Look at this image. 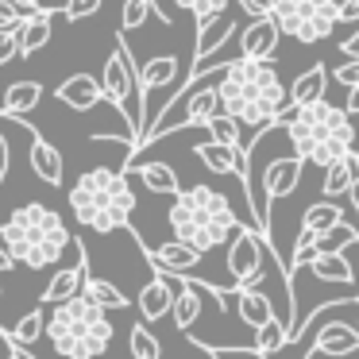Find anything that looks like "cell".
I'll list each match as a JSON object with an SVG mask.
<instances>
[{
    "label": "cell",
    "instance_id": "1f68e13d",
    "mask_svg": "<svg viewBox=\"0 0 359 359\" xmlns=\"http://www.w3.org/2000/svg\"><path fill=\"white\" fill-rule=\"evenodd\" d=\"M286 344H290V328L282 325L278 317H274L271 325H263V328L255 332V351H259L263 359H266V355H274L278 348H286Z\"/></svg>",
    "mask_w": 359,
    "mask_h": 359
},
{
    "label": "cell",
    "instance_id": "277c9868",
    "mask_svg": "<svg viewBox=\"0 0 359 359\" xmlns=\"http://www.w3.org/2000/svg\"><path fill=\"white\" fill-rule=\"evenodd\" d=\"M0 236L8 243V251L16 255V263H24L27 271H43V266H55L66 251L78 243V236L66 228V220L58 217L50 205H20L4 224Z\"/></svg>",
    "mask_w": 359,
    "mask_h": 359
},
{
    "label": "cell",
    "instance_id": "6da1fadb",
    "mask_svg": "<svg viewBox=\"0 0 359 359\" xmlns=\"http://www.w3.org/2000/svg\"><path fill=\"white\" fill-rule=\"evenodd\" d=\"M217 89L224 112L232 120H240V128H251V132H271L274 124H282V116L290 109V93L271 62L236 58V62L224 66Z\"/></svg>",
    "mask_w": 359,
    "mask_h": 359
},
{
    "label": "cell",
    "instance_id": "5bb4252c",
    "mask_svg": "<svg viewBox=\"0 0 359 359\" xmlns=\"http://www.w3.org/2000/svg\"><path fill=\"white\" fill-rule=\"evenodd\" d=\"M302 158L297 155H282V158H274L271 166L263 170V201H266V209H271L278 197H290L297 189V182H302Z\"/></svg>",
    "mask_w": 359,
    "mask_h": 359
},
{
    "label": "cell",
    "instance_id": "ee69618b",
    "mask_svg": "<svg viewBox=\"0 0 359 359\" xmlns=\"http://www.w3.org/2000/svg\"><path fill=\"white\" fill-rule=\"evenodd\" d=\"M12 4H16L24 16H43V12H47L43 8V0H12Z\"/></svg>",
    "mask_w": 359,
    "mask_h": 359
},
{
    "label": "cell",
    "instance_id": "83f0119b",
    "mask_svg": "<svg viewBox=\"0 0 359 359\" xmlns=\"http://www.w3.org/2000/svg\"><path fill=\"white\" fill-rule=\"evenodd\" d=\"M359 182V158H340V163H332L325 170V182H320V194L325 197H344L351 194V186Z\"/></svg>",
    "mask_w": 359,
    "mask_h": 359
},
{
    "label": "cell",
    "instance_id": "c3c4849f",
    "mask_svg": "<svg viewBox=\"0 0 359 359\" xmlns=\"http://www.w3.org/2000/svg\"><path fill=\"white\" fill-rule=\"evenodd\" d=\"M8 359H32V355H27V351H24V348H16V344H12V351H8Z\"/></svg>",
    "mask_w": 359,
    "mask_h": 359
},
{
    "label": "cell",
    "instance_id": "816d5d0a",
    "mask_svg": "<svg viewBox=\"0 0 359 359\" xmlns=\"http://www.w3.org/2000/svg\"><path fill=\"white\" fill-rule=\"evenodd\" d=\"M355 305H359V302H355ZM355 328H359V320H355Z\"/></svg>",
    "mask_w": 359,
    "mask_h": 359
},
{
    "label": "cell",
    "instance_id": "4dcf8cb0",
    "mask_svg": "<svg viewBox=\"0 0 359 359\" xmlns=\"http://www.w3.org/2000/svg\"><path fill=\"white\" fill-rule=\"evenodd\" d=\"M86 297L89 302H97L104 313H112V309H128V294H120L112 282H104V278H89L86 282Z\"/></svg>",
    "mask_w": 359,
    "mask_h": 359
},
{
    "label": "cell",
    "instance_id": "7c38bea8",
    "mask_svg": "<svg viewBox=\"0 0 359 359\" xmlns=\"http://www.w3.org/2000/svg\"><path fill=\"white\" fill-rule=\"evenodd\" d=\"M178 74H182V66H178V58L174 55H158V58H151V62H143L140 66V89H143V101L147 97H155V93H163V97H170V104L178 101Z\"/></svg>",
    "mask_w": 359,
    "mask_h": 359
},
{
    "label": "cell",
    "instance_id": "9c48e42d",
    "mask_svg": "<svg viewBox=\"0 0 359 359\" xmlns=\"http://www.w3.org/2000/svg\"><path fill=\"white\" fill-rule=\"evenodd\" d=\"M266 259H274L271 243L255 228H240L232 243H228V271L236 278V290H259L266 278Z\"/></svg>",
    "mask_w": 359,
    "mask_h": 359
},
{
    "label": "cell",
    "instance_id": "7dc6e473",
    "mask_svg": "<svg viewBox=\"0 0 359 359\" xmlns=\"http://www.w3.org/2000/svg\"><path fill=\"white\" fill-rule=\"evenodd\" d=\"M351 212H355V217H359V182H355V186H351Z\"/></svg>",
    "mask_w": 359,
    "mask_h": 359
},
{
    "label": "cell",
    "instance_id": "30bf717a",
    "mask_svg": "<svg viewBox=\"0 0 359 359\" xmlns=\"http://www.w3.org/2000/svg\"><path fill=\"white\" fill-rule=\"evenodd\" d=\"M86 282H89V263H86V243L78 240V263L66 266V271H58L55 278L47 282V290L39 294L43 305H66L74 302V297L86 294Z\"/></svg>",
    "mask_w": 359,
    "mask_h": 359
},
{
    "label": "cell",
    "instance_id": "2e32d148",
    "mask_svg": "<svg viewBox=\"0 0 359 359\" xmlns=\"http://www.w3.org/2000/svg\"><path fill=\"white\" fill-rule=\"evenodd\" d=\"M55 97L74 112H89V109H97V104L104 101V86H101V78H93V74H70V78L55 89Z\"/></svg>",
    "mask_w": 359,
    "mask_h": 359
},
{
    "label": "cell",
    "instance_id": "bcb514c9",
    "mask_svg": "<svg viewBox=\"0 0 359 359\" xmlns=\"http://www.w3.org/2000/svg\"><path fill=\"white\" fill-rule=\"evenodd\" d=\"M344 112H348V116H359V86L348 93V101H344Z\"/></svg>",
    "mask_w": 359,
    "mask_h": 359
},
{
    "label": "cell",
    "instance_id": "d6a6232c",
    "mask_svg": "<svg viewBox=\"0 0 359 359\" xmlns=\"http://www.w3.org/2000/svg\"><path fill=\"white\" fill-rule=\"evenodd\" d=\"M151 12L163 16L155 0H124V8H120V32H140V27L147 24Z\"/></svg>",
    "mask_w": 359,
    "mask_h": 359
},
{
    "label": "cell",
    "instance_id": "b9f144b4",
    "mask_svg": "<svg viewBox=\"0 0 359 359\" xmlns=\"http://www.w3.org/2000/svg\"><path fill=\"white\" fill-rule=\"evenodd\" d=\"M336 20H340V24H355V20H359V0H340Z\"/></svg>",
    "mask_w": 359,
    "mask_h": 359
},
{
    "label": "cell",
    "instance_id": "836d02e7",
    "mask_svg": "<svg viewBox=\"0 0 359 359\" xmlns=\"http://www.w3.org/2000/svg\"><path fill=\"white\" fill-rule=\"evenodd\" d=\"M205 132L212 135V143H224V147H232V151H243L240 120H232L228 112H224V116H217V120H209V124H205Z\"/></svg>",
    "mask_w": 359,
    "mask_h": 359
},
{
    "label": "cell",
    "instance_id": "52a82bcc",
    "mask_svg": "<svg viewBox=\"0 0 359 359\" xmlns=\"http://www.w3.org/2000/svg\"><path fill=\"white\" fill-rule=\"evenodd\" d=\"M104 78H101V86H104V101H112L120 109V116L128 120V128H132V140H135V147H140V140H143V89H140V66H135V55H132V47H128L124 39H116V47H112V55L104 58ZM135 147H132V155H135Z\"/></svg>",
    "mask_w": 359,
    "mask_h": 359
},
{
    "label": "cell",
    "instance_id": "f1b7e54d",
    "mask_svg": "<svg viewBox=\"0 0 359 359\" xmlns=\"http://www.w3.org/2000/svg\"><path fill=\"white\" fill-rule=\"evenodd\" d=\"M140 182L158 197H178L182 194V182H178V174H174L170 163H143L140 166Z\"/></svg>",
    "mask_w": 359,
    "mask_h": 359
},
{
    "label": "cell",
    "instance_id": "74e56055",
    "mask_svg": "<svg viewBox=\"0 0 359 359\" xmlns=\"http://www.w3.org/2000/svg\"><path fill=\"white\" fill-rule=\"evenodd\" d=\"M101 4L104 0H66V20H89V16H97L101 12Z\"/></svg>",
    "mask_w": 359,
    "mask_h": 359
},
{
    "label": "cell",
    "instance_id": "8d00e7d4",
    "mask_svg": "<svg viewBox=\"0 0 359 359\" xmlns=\"http://www.w3.org/2000/svg\"><path fill=\"white\" fill-rule=\"evenodd\" d=\"M27 20H32V16H24L12 0H0V32H20Z\"/></svg>",
    "mask_w": 359,
    "mask_h": 359
},
{
    "label": "cell",
    "instance_id": "603a6c76",
    "mask_svg": "<svg viewBox=\"0 0 359 359\" xmlns=\"http://www.w3.org/2000/svg\"><path fill=\"white\" fill-rule=\"evenodd\" d=\"M328 89V70L325 66H309L305 74H297V81L290 86V109H309V104L325 101Z\"/></svg>",
    "mask_w": 359,
    "mask_h": 359
},
{
    "label": "cell",
    "instance_id": "f35d334b",
    "mask_svg": "<svg viewBox=\"0 0 359 359\" xmlns=\"http://www.w3.org/2000/svg\"><path fill=\"white\" fill-rule=\"evenodd\" d=\"M274 8H278V0H240V12H248L251 24L255 20H274Z\"/></svg>",
    "mask_w": 359,
    "mask_h": 359
},
{
    "label": "cell",
    "instance_id": "7bdbcfd3",
    "mask_svg": "<svg viewBox=\"0 0 359 359\" xmlns=\"http://www.w3.org/2000/svg\"><path fill=\"white\" fill-rule=\"evenodd\" d=\"M8 166H12V147L4 140V132H0V182L8 178Z\"/></svg>",
    "mask_w": 359,
    "mask_h": 359
},
{
    "label": "cell",
    "instance_id": "d4e9b609",
    "mask_svg": "<svg viewBox=\"0 0 359 359\" xmlns=\"http://www.w3.org/2000/svg\"><path fill=\"white\" fill-rule=\"evenodd\" d=\"M236 313H240V320L251 325L255 332L274 320V305H271V297H266L263 290H236Z\"/></svg>",
    "mask_w": 359,
    "mask_h": 359
},
{
    "label": "cell",
    "instance_id": "4fadbf2b",
    "mask_svg": "<svg viewBox=\"0 0 359 359\" xmlns=\"http://www.w3.org/2000/svg\"><path fill=\"white\" fill-rule=\"evenodd\" d=\"M359 351V328L355 325H344V320H328V325L317 328L305 359H328V355H351Z\"/></svg>",
    "mask_w": 359,
    "mask_h": 359
},
{
    "label": "cell",
    "instance_id": "ac0fdd59",
    "mask_svg": "<svg viewBox=\"0 0 359 359\" xmlns=\"http://www.w3.org/2000/svg\"><path fill=\"white\" fill-rule=\"evenodd\" d=\"M236 35V16L224 12V16L209 20V24H197V43H194V70H201V62H209L220 47Z\"/></svg>",
    "mask_w": 359,
    "mask_h": 359
},
{
    "label": "cell",
    "instance_id": "f546056e",
    "mask_svg": "<svg viewBox=\"0 0 359 359\" xmlns=\"http://www.w3.org/2000/svg\"><path fill=\"white\" fill-rule=\"evenodd\" d=\"M47 43H50V12H43V16H32L24 27H20V55H24V58L39 55Z\"/></svg>",
    "mask_w": 359,
    "mask_h": 359
},
{
    "label": "cell",
    "instance_id": "7a4b0ae2",
    "mask_svg": "<svg viewBox=\"0 0 359 359\" xmlns=\"http://www.w3.org/2000/svg\"><path fill=\"white\" fill-rule=\"evenodd\" d=\"M166 217H170L174 240L194 248V251H201V255L224 248V243L236 240L240 228H243L240 220H236V209H232V201H228V194H220L217 186H201V182L182 189V194L174 197Z\"/></svg>",
    "mask_w": 359,
    "mask_h": 359
},
{
    "label": "cell",
    "instance_id": "ab89813d",
    "mask_svg": "<svg viewBox=\"0 0 359 359\" xmlns=\"http://www.w3.org/2000/svg\"><path fill=\"white\" fill-rule=\"evenodd\" d=\"M20 58V32H0V66Z\"/></svg>",
    "mask_w": 359,
    "mask_h": 359
},
{
    "label": "cell",
    "instance_id": "8992f818",
    "mask_svg": "<svg viewBox=\"0 0 359 359\" xmlns=\"http://www.w3.org/2000/svg\"><path fill=\"white\" fill-rule=\"evenodd\" d=\"M47 336L62 359H97L112 348L116 328H112L109 313L86 294L74 297L66 305H55L47 317Z\"/></svg>",
    "mask_w": 359,
    "mask_h": 359
},
{
    "label": "cell",
    "instance_id": "e575fe53",
    "mask_svg": "<svg viewBox=\"0 0 359 359\" xmlns=\"http://www.w3.org/2000/svg\"><path fill=\"white\" fill-rule=\"evenodd\" d=\"M128 348H132V359H163V344L151 336L147 325H132V336H128Z\"/></svg>",
    "mask_w": 359,
    "mask_h": 359
},
{
    "label": "cell",
    "instance_id": "681fc988",
    "mask_svg": "<svg viewBox=\"0 0 359 359\" xmlns=\"http://www.w3.org/2000/svg\"><path fill=\"white\" fill-rule=\"evenodd\" d=\"M251 359H263V355H259V351H255V355H251Z\"/></svg>",
    "mask_w": 359,
    "mask_h": 359
},
{
    "label": "cell",
    "instance_id": "ffe728a7",
    "mask_svg": "<svg viewBox=\"0 0 359 359\" xmlns=\"http://www.w3.org/2000/svg\"><path fill=\"white\" fill-rule=\"evenodd\" d=\"M194 155L201 158L212 174H236L240 182L248 178V151H232V147H224V143L209 140V143H197Z\"/></svg>",
    "mask_w": 359,
    "mask_h": 359
},
{
    "label": "cell",
    "instance_id": "f907efd6",
    "mask_svg": "<svg viewBox=\"0 0 359 359\" xmlns=\"http://www.w3.org/2000/svg\"><path fill=\"white\" fill-rule=\"evenodd\" d=\"M355 158H359V147H355Z\"/></svg>",
    "mask_w": 359,
    "mask_h": 359
},
{
    "label": "cell",
    "instance_id": "ba28073f",
    "mask_svg": "<svg viewBox=\"0 0 359 359\" xmlns=\"http://www.w3.org/2000/svg\"><path fill=\"white\" fill-rule=\"evenodd\" d=\"M336 8H340V0H278L274 24L282 27V35L313 47V43L328 39L332 27L340 24V20H336Z\"/></svg>",
    "mask_w": 359,
    "mask_h": 359
},
{
    "label": "cell",
    "instance_id": "484cf974",
    "mask_svg": "<svg viewBox=\"0 0 359 359\" xmlns=\"http://www.w3.org/2000/svg\"><path fill=\"white\" fill-rule=\"evenodd\" d=\"M340 224H344V209L336 201H317V205H309L305 217H302V228H305V232H313L317 240L332 236Z\"/></svg>",
    "mask_w": 359,
    "mask_h": 359
},
{
    "label": "cell",
    "instance_id": "60d3db41",
    "mask_svg": "<svg viewBox=\"0 0 359 359\" xmlns=\"http://www.w3.org/2000/svg\"><path fill=\"white\" fill-rule=\"evenodd\" d=\"M332 78H336V81H340V86L351 93V89L359 86V62H344V66H336V70H332Z\"/></svg>",
    "mask_w": 359,
    "mask_h": 359
},
{
    "label": "cell",
    "instance_id": "44dd1931",
    "mask_svg": "<svg viewBox=\"0 0 359 359\" xmlns=\"http://www.w3.org/2000/svg\"><path fill=\"white\" fill-rule=\"evenodd\" d=\"M209 282H194V278H178V302H174L170 320L182 332H194V325L201 320V294Z\"/></svg>",
    "mask_w": 359,
    "mask_h": 359
},
{
    "label": "cell",
    "instance_id": "5b68a950",
    "mask_svg": "<svg viewBox=\"0 0 359 359\" xmlns=\"http://www.w3.org/2000/svg\"><path fill=\"white\" fill-rule=\"evenodd\" d=\"M70 209L74 217L81 220L86 228L93 232H116L132 220L135 212V194L128 186V174L124 170H109V166H93L86 170L70 189Z\"/></svg>",
    "mask_w": 359,
    "mask_h": 359
},
{
    "label": "cell",
    "instance_id": "d590c367",
    "mask_svg": "<svg viewBox=\"0 0 359 359\" xmlns=\"http://www.w3.org/2000/svg\"><path fill=\"white\" fill-rule=\"evenodd\" d=\"M182 12H194L197 24H209V20L224 16L228 12V0H174Z\"/></svg>",
    "mask_w": 359,
    "mask_h": 359
},
{
    "label": "cell",
    "instance_id": "f6af8a7d",
    "mask_svg": "<svg viewBox=\"0 0 359 359\" xmlns=\"http://www.w3.org/2000/svg\"><path fill=\"white\" fill-rule=\"evenodd\" d=\"M4 271H16V255L8 251V243H4V236H0V274Z\"/></svg>",
    "mask_w": 359,
    "mask_h": 359
},
{
    "label": "cell",
    "instance_id": "e0dca14e",
    "mask_svg": "<svg viewBox=\"0 0 359 359\" xmlns=\"http://www.w3.org/2000/svg\"><path fill=\"white\" fill-rule=\"evenodd\" d=\"M174 302H178V278H170V274H155V278L140 290V313H143V320L170 317Z\"/></svg>",
    "mask_w": 359,
    "mask_h": 359
},
{
    "label": "cell",
    "instance_id": "7402d4cb",
    "mask_svg": "<svg viewBox=\"0 0 359 359\" xmlns=\"http://www.w3.org/2000/svg\"><path fill=\"white\" fill-rule=\"evenodd\" d=\"M43 104V86L39 81H12L8 89H4V101H0V116H12V120H24L32 109H39Z\"/></svg>",
    "mask_w": 359,
    "mask_h": 359
},
{
    "label": "cell",
    "instance_id": "4316f807",
    "mask_svg": "<svg viewBox=\"0 0 359 359\" xmlns=\"http://www.w3.org/2000/svg\"><path fill=\"white\" fill-rule=\"evenodd\" d=\"M43 332H47L43 305H39V309H32V313H24L12 328H4V320H0V336H4L8 344H16V348H32L35 340H43Z\"/></svg>",
    "mask_w": 359,
    "mask_h": 359
},
{
    "label": "cell",
    "instance_id": "d6986e66",
    "mask_svg": "<svg viewBox=\"0 0 359 359\" xmlns=\"http://www.w3.org/2000/svg\"><path fill=\"white\" fill-rule=\"evenodd\" d=\"M27 135H32V170L39 182H47V186H62L66 182V158L62 151L55 147V143H47L35 128H27Z\"/></svg>",
    "mask_w": 359,
    "mask_h": 359
},
{
    "label": "cell",
    "instance_id": "3957f363",
    "mask_svg": "<svg viewBox=\"0 0 359 359\" xmlns=\"http://www.w3.org/2000/svg\"><path fill=\"white\" fill-rule=\"evenodd\" d=\"M282 132H286L290 147L302 163L313 166H332L340 158L355 155V124L344 112V104H309V109H294L282 116Z\"/></svg>",
    "mask_w": 359,
    "mask_h": 359
},
{
    "label": "cell",
    "instance_id": "8fae6325",
    "mask_svg": "<svg viewBox=\"0 0 359 359\" xmlns=\"http://www.w3.org/2000/svg\"><path fill=\"white\" fill-rule=\"evenodd\" d=\"M147 263L155 266L158 274H170V278H189V274L201 266V251L186 248V243L170 240V243H158V248H143Z\"/></svg>",
    "mask_w": 359,
    "mask_h": 359
},
{
    "label": "cell",
    "instance_id": "9a60e30c",
    "mask_svg": "<svg viewBox=\"0 0 359 359\" xmlns=\"http://www.w3.org/2000/svg\"><path fill=\"white\" fill-rule=\"evenodd\" d=\"M278 35H282V27L274 20L248 24L240 32V58H248V62H271L274 50H278Z\"/></svg>",
    "mask_w": 359,
    "mask_h": 359
},
{
    "label": "cell",
    "instance_id": "cb8c5ba5",
    "mask_svg": "<svg viewBox=\"0 0 359 359\" xmlns=\"http://www.w3.org/2000/svg\"><path fill=\"white\" fill-rule=\"evenodd\" d=\"M309 274L320 282H336V286H355V271L348 263V251H320L313 259Z\"/></svg>",
    "mask_w": 359,
    "mask_h": 359
}]
</instances>
